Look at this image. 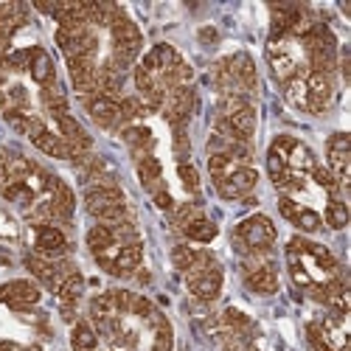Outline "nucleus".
I'll use <instances>...</instances> for the list:
<instances>
[{
	"instance_id": "23",
	"label": "nucleus",
	"mask_w": 351,
	"mask_h": 351,
	"mask_svg": "<svg viewBox=\"0 0 351 351\" xmlns=\"http://www.w3.org/2000/svg\"><path fill=\"white\" fill-rule=\"evenodd\" d=\"M71 343L76 351H96L99 346V335L93 332L90 324H76L73 332H71Z\"/></svg>"
},
{
	"instance_id": "26",
	"label": "nucleus",
	"mask_w": 351,
	"mask_h": 351,
	"mask_svg": "<svg viewBox=\"0 0 351 351\" xmlns=\"http://www.w3.org/2000/svg\"><path fill=\"white\" fill-rule=\"evenodd\" d=\"M197 258H199V250H194V247H189V245H178V247H171V265L178 267L180 273L191 270Z\"/></svg>"
},
{
	"instance_id": "9",
	"label": "nucleus",
	"mask_w": 351,
	"mask_h": 351,
	"mask_svg": "<svg viewBox=\"0 0 351 351\" xmlns=\"http://www.w3.org/2000/svg\"><path fill=\"white\" fill-rule=\"evenodd\" d=\"M34 245H37V256L43 258H60L68 253V239L56 225H37Z\"/></svg>"
},
{
	"instance_id": "17",
	"label": "nucleus",
	"mask_w": 351,
	"mask_h": 351,
	"mask_svg": "<svg viewBox=\"0 0 351 351\" xmlns=\"http://www.w3.org/2000/svg\"><path fill=\"white\" fill-rule=\"evenodd\" d=\"M284 96L292 107L309 112V90H306V71H298L289 82H284Z\"/></svg>"
},
{
	"instance_id": "13",
	"label": "nucleus",
	"mask_w": 351,
	"mask_h": 351,
	"mask_svg": "<svg viewBox=\"0 0 351 351\" xmlns=\"http://www.w3.org/2000/svg\"><path fill=\"white\" fill-rule=\"evenodd\" d=\"M267 60H270V65H273V73H276L281 82H289L292 76L301 71V68L295 65V60H292V53H289L284 45H276V43H270V48H267Z\"/></svg>"
},
{
	"instance_id": "4",
	"label": "nucleus",
	"mask_w": 351,
	"mask_h": 351,
	"mask_svg": "<svg viewBox=\"0 0 351 351\" xmlns=\"http://www.w3.org/2000/svg\"><path fill=\"white\" fill-rule=\"evenodd\" d=\"M194 104H197L194 87L191 84H180V87H174V90L166 93V101H163L160 112H163V119L171 124V130H180V127L189 124L191 112H194Z\"/></svg>"
},
{
	"instance_id": "38",
	"label": "nucleus",
	"mask_w": 351,
	"mask_h": 351,
	"mask_svg": "<svg viewBox=\"0 0 351 351\" xmlns=\"http://www.w3.org/2000/svg\"><path fill=\"white\" fill-rule=\"evenodd\" d=\"M0 351H23L17 343H12V340H0Z\"/></svg>"
},
{
	"instance_id": "8",
	"label": "nucleus",
	"mask_w": 351,
	"mask_h": 351,
	"mask_svg": "<svg viewBox=\"0 0 351 351\" xmlns=\"http://www.w3.org/2000/svg\"><path fill=\"white\" fill-rule=\"evenodd\" d=\"M124 202H127V197H124L121 186H90L84 191V208H87V214H93V217H99L107 208L124 206Z\"/></svg>"
},
{
	"instance_id": "27",
	"label": "nucleus",
	"mask_w": 351,
	"mask_h": 351,
	"mask_svg": "<svg viewBox=\"0 0 351 351\" xmlns=\"http://www.w3.org/2000/svg\"><path fill=\"white\" fill-rule=\"evenodd\" d=\"M326 222H329V228H335V230H343V228L348 225V206H346L343 199H332V202H329Z\"/></svg>"
},
{
	"instance_id": "14",
	"label": "nucleus",
	"mask_w": 351,
	"mask_h": 351,
	"mask_svg": "<svg viewBox=\"0 0 351 351\" xmlns=\"http://www.w3.org/2000/svg\"><path fill=\"white\" fill-rule=\"evenodd\" d=\"M138 178H141L146 191H152V194L163 191V169H160L158 158H152V155L138 158Z\"/></svg>"
},
{
	"instance_id": "33",
	"label": "nucleus",
	"mask_w": 351,
	"mask_h": 351,
	"mask_svg": "<svg viewBox=\"0 0 351 351\" xmlns=\"http://www.w3.org/2000/svg\"><path fill=\"white\" fill-rule=\"evenodd\" d=\"M315 180H317L320 186H324V189L337 199V189H340V183L335 180V174H332L329 169H315Z\"/></svg>"
},
{
	"instance_id": "28",
	"label": "nucleus",
	"mask_w": 351,
	"mask_h": 351,
	"mask_svg": "<svg viewBox=\"0 0 351 351\" xmlns=\"http://www.w3.org/2000/svg\"><path fill=\"white\" fill-rule=\"evenodd\" d=\"M119 112H121V121H135V119H143L146 115V107L138 96H127L119 101Z\"/></svg>"
},
{
	"instance_id": "3",
	"label": "nucleus",
	"mask_w": 351,
	"mask_h": 351,
	"mask_svg": "<svg viewBox=\"0 0 351 351\" xmlns=\"http://www.w3.org/2000/svg\"><path fill=\"white\" fill-rule=\"evenodd\" d=\"M242 267H245V284L253 292H258V295H273L278 289V273H276V265L267 250L247 253Z\"/></svg>"
},
{
	"instance_id": "19",
	"label": "nucleus",
	"mask_w": 351,
	"mask_h": 351,
	"mask_svg": "<svg viewBox=\"0 0 351 351\" xmlns=\"http://www.w3.org/2000/svg\"><path fill=\"white\" fill-rule=\"evenodd\" d=\"M82 289H84V278L73 270L60 287H56V298H60V304H62V309H73L76 304H79V298H82Z\"/></svg>"
},
{
	"instance_id": "7",
	"label": "nucleus",
	"mask_w": 351,
	"mask_h": 351,
	"mask_svg": "<svg viewBox=\"0 0 351 351\" xmlns=\"http://www.w3.org/2000/svg\"><path fill=\"white\" fill-rule=\"evenodd\" d=\"M0 301L6 306L23 312V309H32L37 301H40V287L28 278H17V281H9L0 287Z\"/></svg>"
},
{
	"instance_id": "15",
	"label": "nucleus",
	"mask_w": 351,
	"mask_h": 351,
	"mask_svg": "<svg viewBox=\"0 0 351 351\" xmlns=\"http://www.w3.org/2000/svg\"><path fill=\"white\" fill-rule=\"evenodd\" d=\"M124 143L132 149L135 160L143 158V155H149L152 152V146H155V138H152V130L149 127H143V124H132L124 130Z\"/></svg>"
},
{
	"instance_id": "37",
	"label": "nucleus",
	"mask_w": 351,
	"mask_h": 351,
	"mask_svg": "<svg viewBox=\"0 0 351 351\" xmlns=\"http://www.w3.org/2000/svg\"><path fill=\"white\" fill-rule=\"evenodd\" d=\"M199 40H202V43H214V40H217V32H214V28H202Z\"/></svg>"
},
{
	"instance_id": "31",
	"label": "nucleus",
	"mask_w": 351,
	"mask_h": 351,
	"mask_svg": "<svg viewBox=\"0 0 351 351\" xmlns=\"http://www.w3.org/2000/svg\"><path fill=\"white\" fill-rule=\"evenodd\" d=\"M306 337H309V343H312V348H315V351H335V348H332V343L326 340V335L320 332V326H317V324H309V326H306Z\"/></svg>"
},
{
	"instance_id": "22",
	"label": "nucleus",
	"mask_w": 351,
	"mask_h": 351,
	"mask_svg": "<svg viewBox=\"0 0 351 351\" xmlns=\"http://www.w3.org/2000/svg\"><path fill=\"white\" fill-rule=\"evenodd\" d=\"M183 233H186L191 242H202V245H206V242H214V239H217V233H219V230H217V225H214L211 219L199 217V219L189 222V225L183 228Z\"/></svg>"
},
{
	"instance_id": "24",
	"label": "nucleus",
	"mask_w": 351,
	"mask_h": 351,
	"mask_svg": "<svg viewBox=\"0 0 351 351\" xmlns=\"http://www.w3.org/2000/svg\"><path fill=\"white\" fill-rule=\"evenodd\" d=\"M284 163H287V169H298V171H301V169H315L312 152L306 149L304 143H298V141L292 143V149L287 152V160H284Z\"/></svg>"
},
{
	"instance_id": "29",
	"label": "nucleus",
	"mask_w": 351,
	"mask_h": 351,
	"mask_svg": "<svg viewBox=\"0 0 351 351\" xmlns=\"http://www.w3.org/2000/svg\"><path fill=\"white\" fill-rule=\"evenodd\" d=\"M171 211H174V225H178L180 230H183L189 222H194V219L202 217L199 206H194V202H186V206H178V208H171Z\"/></svg>"
},
{
	"instance_id": "6",
	"label": "nucleus",
	"mask_w": 351,
	"mask_h": 351,
	"mask_svg": "<svg viewBox=\"0 0 351 351\" xmlns=\"http://www.w3.org/2000/svg\"><path fill=\"white\" fill-rule=\"evenodd\" d=\"M258 183V171L250 169V166H239L233 169L222 183H217V191L222 199H245Z\"/></svg>"
},
{
	"instance_id": "25",
	"label": "nucleus",
	"mask_w": 351,
	"mask_h": 351,
	"mask_svg": "<svg viewBox=\"0 0 351 351\" xmlns=\"http://www.w3.org/2000/svg\"><path fill=\"white\" fill-rule=\"evenodd\" d=\"M233 169H239V163H233L228 155H208V171H211L214 186H217V183H222Z\"/></svg>"
},
{
	"instance_id": "10",
	"label": "nucleus",
	"mask_w": 351,
	"mask_h": 351,
	"mask_svg": "<svg viewBox=\"0 0 351 351\" xmlns=\"http://www.w3.org/2000/svg\"><path fill=\"white\" fill-rule=\"evenodd\" d=\"M326 152H329V163H332V174L340 186H348V155H351V143L348 135L337 132L329 138L326 143Z\"/></svg>"
},
{
	"instance_id": "39",
	"label": "nucleus",
	"mask_w": 351,
	"mask_h": 351,
	"mask_svg": "<svg viewBox=\"0 0 351 351\" xmlns=\"http://www.w3.org/2000/svg\"><path fill=\"white\" fill-rule=\"evenodd\" d=\"M23 351H43L40 346H28V348H23Z\"/></svg>"
},
{
	"instance_id": "11",
	"label": "nucleus",
	"mask_w": 351,
	"mask_h": 351,
	"mask_svg": "<svg viewBox=\"0 0 351 351\" xmlns=\"http://www.w3.org/2000/svg\"><path fill=\"white\" fill-rule=\"evenodd\" d=\"M306 90H309V112H324L332 101V76L306 71Z\"/></svg>"
},
{
	"instance_id": "21",
	"label": "nucleus",
	"mask_w": 351,
	"mask_h": 351,
	"mask_svg": "<svg viewBox=\"0 0 351 351\" xmlns=\"http://www.w3.org/2000/svg\"><path fill=\"white\" fill-rule=\"evenodd\" d=\"M112 245H119V242H115L110 225H101V222H99V225H93L90 230H87V247L93 250V256H99V253L110 250Z\"/></svg>"
},
{
	"instance_id": "2",
	"label": "nucleus",
	"mask_w": 351,
	"mask_h": 351,
	"mask_svg": "<svg viewBox=\"0 0 351 351\" xmlns=\"http://www.w3.org/2000/svg\"><path fill=\"white\" fill-rule=\"evenodd\" d=\"M233 239L242 247V253H261V250H270L273 242H276V225L265 217V214H256V217H247L245 222L237 225V233Z\"/></svg>"
},
{
	"instance_id": "20",
	"label": "nucleus",
	"mask_w": 351,
	"mask_h": 351,
	"mask_svg": "<svg viewBox=\"0 0 351 351\" xmlns=\"http://www.w3.org/2000/svg\"><path fill=\"white\" fill-rule=\"evenodd\" d=\"M43 104H45V110L53 115V119L68 115V96H65V90L56 82H51V84L43 87Z\"/></svg>"
},
{
	"instance_id": "32",
	"label": "nucleus",
	"mask_w": 351,
	"mask_h": 351,
	"mask_svg": "<svg viewBox=\"0 0 351 351\" xmlns=\"http://www.w3.org/2000/svg\"><path fill=\"white\" fill-rule=\"evenodd\" d=\"M178 174H180L186 191H197V189H199V174H197V169H194L191 163H180V166H178Z\"/></svg>"
},
{
	"instance_id": "5",
	"label": "nucleus",
	"mask_w": 351,
	"mask_h": 351,
	"mask_svg": "<svg viewBox=\"0 0 351 351\" xmlns=\"http://www.w3.org/2000/svg\"><path fill=\"white\" fill-rule=\"evenodd\" d=\"M25 267L32 276H37V281H43L45 287H51L56 292V287H60L71 273L73 267L68 265V261H56V258H43V256H28L25 258Z\"/></svg>"
},
{
	"instance_id": "18",
	"label": "nucleus",
	"mask_w": 351,
	"mask_h": 351,
	"mask_svg": "<svg viewBox=\"0 0 351 351\" xmlns=\"http://www.w3.org/2000/svg\"><path fill=\"white\" fill-rule=\"evenodd\" d=\"M32 141H34V146H37L40 152H45V155H51V158L71 160V149H68V143H65L60 135H53V132H48V130H40Z\"/></svg>"
},
{
	"instance_id": "35",
	"label": "nucleus",
	"mask_w": 351,
	"mask_h": 351,
	"mask_svg": "<svg viewBox=\"0 0 351 351\" xmlns=\"http://www.w3.org/2000/svg\"><path fill=\"white\" fill-rule=\"evenodd\" d=\"M155 202H158V208H163V211H171V208H174V199H171V194H169L166 189L155 194Z\"/></svg>"
},
{
	"instance_id": "34",
	"label": "nucleus",
	"mask_w": 351,
	"mask_h": 351,
	"mask_svg": "<svg viewBox=\"0 0 351 351\" xmlns=\"http://www.w3.org/2000/svg\"><path fill=\"white\" fill-rule=\"evenodd\" d=\"M278 211L292 222V219H295V214L301 211V206H298V202H292L289 197H281V199H278Z\"/></svg>"
},
{
	"instance_id": "12",
	"label": "nucleus",
	"mask_w": 351,
	"mask_h": 351,
	"mask_svg": "<svg viewBox=\"0 0 351 351\" xmlns=\"http://www.w3.org/2000/svg\"><path fill=\"white\" fill-rule=\"evenodd\" d=\"M87 112H90V119L101 130H112L115 124L121 121L119 99H110V96H93V99H87Z\"/></svg>"
},
{
	"instance_id": "16",
	"label": "nucleus",
	"mask_w": 351,
	"mask_h": 351,
	"mask_svg": "<svg viewBox=\"0 0 351 351\" xmlns=\"http://www.w3.org/2000/svg\"><path fill=\"white\" fill-rule=\"evenodd\" d=\"M28 71H32V79L37 84H51L56 82V71H53V60L48 56L45 48H32V62H28Z\"/></svg>"
},
{
	"instance_id": "30",
	"label": "nucleus",
	"mask_w": 351,
	"mask_h": 351,
	"mask_svg": "<svg viewBox=\"0 0 351 351\" xmlns=\"http://www.w3.org/2000/svg\"><path fill=\"white\" fill-rule=\"evenodd\" d=\"M292 225H298V228L306 230V233H315V230L320 228V217H317L312 208H301V211L295 214V219H292Z\"/></svg>"
},
{
	"instance_id": "36",
	"label": "nucleus",
	"mask_w": 351,
	"mask_h": 351,
	"mask_svg": "<svg viewBox=\"0 0 351 351\" xmlns=\"http://www.w3.org/2000/svg\"><path fill=\"white\" fill-rule=\"evenodd\" d=\"M9 180L12 178H9V171H6V152H0V189H3Z\"/></svg>"
},
{
	"instance_id": "1",
	"label": "nucleus",
	"mask_w": 351,
	"mask_h": 351,
	"mask_svg": "<svg viewBox=\"0 0 351 351\" xmlns=\"http://www.w3.org/2000/svg\"><path fill=\"white\" fill-rule=\"evenodd\" d=\"M186 284H189V292L197 301L211 304L214 298H219V292H222V267L217 265V258L208 250H199V258L194 261V267L186 270Z\"/></svg>"
}]
</instances>
